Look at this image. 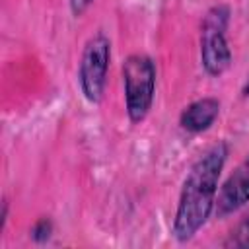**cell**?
Returning <instances> with one entry per match:
<instances>
[{
    "mask_svg": "<svg viewBox=\"0 0 249 249\" xmlns=\"http://www.w3.org/2000/svg\"><path fill=\"white\" fill-rule=\"evenodd\" d=\"M226 156L228 148L224 144H218L191 167L179 196V206L173 222V233L179 241L191 239L210 216L216 202V185Z\"/></svg>",
    "mask_w": 249,
    "mask_h": 249,
    "instance_id": "6da1fadb",
    "label": "cell"
},
{
    "mask_svg": "<svg viewBox=\"0 0 249 249\" xmlns=\"http://www.w3.org/2000/svg\"><path fill=\"white\" fill-rule=\"evenodd\" d=\"M123 82L128 117L138 123L148 115L152 107L156 86L154 62L144 54H130L123 64Z\"/></svg>",
    "mask_w": 249,
    "mask_h": 249,
    "instance_id": "7a4b0ae2",
    "label": "cell"
},
{
    "mask_svg": "<svg viewBox=\"0 0 249 249\" xmlns=\"http://www.w3.org/2000/svg\"><path fill=\"white\" fill-rule=\"evenodd\" d=\"M228 23V10L224 6H216L208 12L202 23V39H200V56L202 66L208 74H222L231 60L224 31Z\"/></svg>",
    "mask_w": 249,
    "mask_h": 249,
    "instance_id": "3957f363",
    "label": "cell"
},
{
    "mask_svg": "<svg viewBox=\"0 0 249 249\" xmlns=\"http://www.w3.org/2000/svg\"><path fill=\"white\" fill-rule=\"evenodd\" d=\"M109 56H111V43L103 33H97L88 41L80 62V86L84 95L93 103H97L103 95Z\"/></svg>",
    "mask_w": 249,
    "mask_h": 249,
    "instance_id": "277c9868",
    "label": "cell"
},
{
    "mask_svg": "<svg viewBox=\"0 0 249 249\" xmlns=\"http://www.w3.org/2000/svg\"><path fill=\"white\" fill-rule=\"evenodd\" d=\"M249 202V156L237 165V169L222 185V191L216 200L218 214H230Z\"/></svg>",
    "mask_w": 249,
    "mask_h": 249,
    "instance_id": "5b68a950",
    "label": "cell"
},
{
    "mask_svg": "<svg viewBox=\"0 0 249 249\" xmlns=\"http://www.w3.org/2000/svg\"><path fill=\"white\" fill-rule=\"evenodd\" d=\"M218 111H220V103L216 99H212V97L198 99V101L191 103L181 113V126L185 130H191V132L206 130L216 121Z\"/></svg>",
    "mask_w": 249,
    "mask_h": 249,
    "instance_id": "8992f818",
    "label": "cell"
},
{
    "mask_svg": "<svg viewBox=\"0 0 249 249\" xmlns=\"http://www.w3.org/2000/svg\"><path fill=\"white\" fill-rule=\"evenodd\" d=\"M226 245H230V247H249V216L235 228V231H231Z\"/></svg>",
    "mask_w": 249,
    "mask_h": 249,
    "instance_id": "52a82bcc",
    "label": "cell"
},
{
    "mask_svg": "<svg viewBox=\"0 0 249 249\" xmlns=\"http://www.w3.org/2000/svg\"><path fill=\"white\" fill-rule=\"evenodd\" d=\"M31 233H33V237L39 239V241L47 239V237L51 235V222H49V220H39V222L35 224V228H33Z\"/></svg>",
    "mask_w": 249,
    "mask_h": 249,
    "instance_id": "ba28073f",
    "label": "cell"
},
{
    "mask_svg": "<svg viewBox=\"0 0 249 249\" xmlns=\"http://www.w3.org/2000/svg\"><path fill=\"white\" fill-rule=\"evenodd\" d=\"M89 4H91V0H70V8H72V12H74L76 16L84 14Z\"/></svg>",
    "mask_w": 249,
    "mask_h": 249,
    "instance_id": "9c48e42d",
    "label": "cell"
}]
</instances>
